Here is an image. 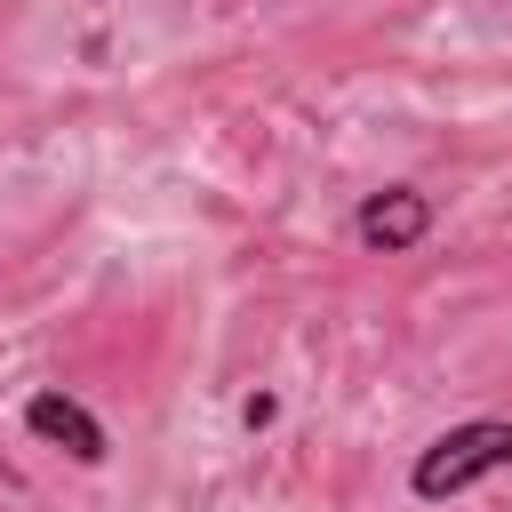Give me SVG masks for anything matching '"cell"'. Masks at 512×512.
<instances>
[{
  "mask_svg": "<svg viewBox=\"0 0 512 512\" xmlns=\"http://www.w3.org/2000/svg\"><path fill=\"white\" fill-rule=\"evenodd\" d=\"M512 464V424H456V432H440L424 456H416V472H408V488L424 496V504H440V496H464V488H480L488 472H504Z\"/></svg>",
  "mask_w": 512,
  "mask_h": 512,
  "instance_id": "obj_1",
  "label": "cell"
},
{
  "mask_svg": "<svg viewBox=\"0 0 512 512\" xmlns=\"http://www.w3.org/2000/svg\"><path fill=\"white\" fill-rule=\"evenodd\" d=\"M24 424H32L48 448H64L72 464H104V448H112L104 424H96L80 400H64V392H32V400H24Z\"/></svg>",
  "mask_w": 512,
  "mask_h": 512,
  "instance_id": "obj_2",
  "label": "cell"
},
{
  "mask_svg": "<svg viewBox=\"0 0 512 512\" xmlns=\"http://www.w3.org/2000/svg\"><path fill=\"white\" fill-rule=\"evenodd\" d=\"M424 232H432V200H424V192L392 184V192H368V200H360V240H368V248L400 256V248H416Z\"/></svg>",
  "mask_w": 512,
  "mask_h": 512,
  "instance_id": "obj_3",
  "label": "cell"
}]
</instances>
